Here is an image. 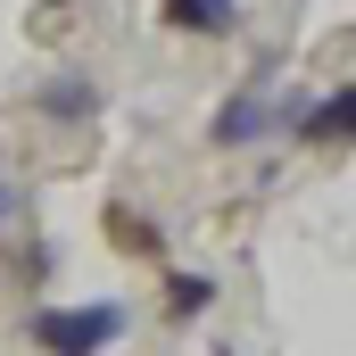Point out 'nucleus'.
I'll use <instances>...</instances> for the list:
<instances>
[{"instance_id":"nucleus-1","label":"nucleus","mask_w":356,"mask_h":356,"mask_svg":"<svg viewBox=\"0 0 356 356\" xmlns=\"http://www.w3.org/2000/svg\"><path fill=\"white\" fill-rule=\"evenodd\" d=\"M25 332H33L42 356H99V348H116L124 307H108V298H91V307H42Z\"/></svg>"},{"instance_id":"nucleus-2","label":"nucleus","mask_w":356,"mask_h":356,"mask_svg":"<svg viewBox=\"0 0 356 356\" xmlns=\"http://www.w3.org/2000/svg\"><path fill=\"white\" fill-rule=\"evenodd\" d=\"M273 67H257V75H249V83L232 91V99H224V108H216V124H207V141H216V149H241V141H257V133H266L273 124Z\"/></svg>"},{"instance_id":"nucleus-3","label":"nucleus","mask_w":356,"mask_h":356,"mask_svg":"<svg viewBox=\"0 0 356 356\" xmlns=\"http://www.w3.org/2000/svg\"><path fill=\"white\" fill-rule=\"evenodd\" d=\"M42 116H58V124H91V116H99V83H91L83 67H58V75L42 83Z\"/></svg>"},{"instance_id":"nucleus-4","label":"nucleus","mask_w":356,"mask_h":356,"mask_svg":"<svg viewBox=\"0 0 356 356\" xmlns=\"http://www.w3.org/2000/svg\"><path fill=\"white\" fill-rule=\"evenodd\" d=\"M166 25L199 33V42H224V33H241V0H166Z\"/></svg>"},{"instance_id":"nucleus-5","label":"nucleus","mask_w":356,"mask_h":356,"mask_svg":"<svg viewBox=\"0 0 356 356\" xmlns=\"http://www.w3.org/2000/svg\"><path fill=\"white\" fill-rule=\"evenodd\" d=\"M298 141H348V83H332L307 116H298Z\"/></svg>"},{"instance_id":"nucleus-6","label":"nucleus","mask_w":356,"mask_h":356,"mask_svg":"<svg viewBox=\"0 0 356 356\" xmlns=\"http://www.w3.org/2000/svg\"><path fill=\"white\" fill-rule=\"evenodd\" d=\"M207 307H216V282H207V273H175V266H166V315L191 323V315H207Z\"/></svg>"},{"instance_id":"nucleus-7","label":"nucleus","mask_w":356,"mask_h":356,"mask_svg":"<svg viewBox=\"0 0 356 356\" xmlns=\"http://www.w3.org/2000/svg\"><path fill=\"white\" fill-rule=\"evenodd\" d=\"M108 241H124V249H141V257H158V232H149L141 216H124V207H108Z\"/></svg>"},{"instance_id":"nucleus-8","label":"nucleus","mask_w":356,"mask_h":356,"mask_svg":"<svg viewBox=\"0 0 356 356\" xmlns=\"http://www.w3.org/2000/svg\"><path fill=\"white\" fill-rule=\"evenodd\" d=\"M0 207H8V182H0Z\"/></svg>"},{"instance_id":"nucleus-9","label":"nucleus","mask_w":356,"mask_h":356,"mask_svg":"<svg viewBox=\"0 0 356 356\" xmlns=\"http://www.w3.org/2000/svg\"><path fill=\"white\" fill-rule=\"evenodd\" d=\"M58 8H67V0H58Z\"/></svg>"}]
</instances>
